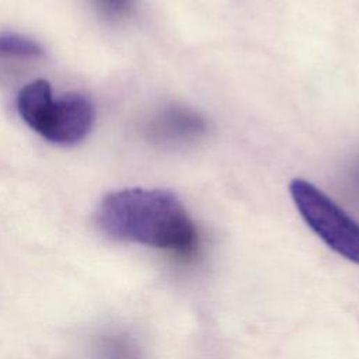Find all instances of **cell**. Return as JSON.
<instances>
[{
  "label": "cell",
  "mask_w": 359,
  "mask_h": 359,
  "mask_svg": "<svg viewBox=\"0 0 359 359\" xmlns=\"http://www.w3.org/2000/svg\"><path fill=\"white\" fill-rule=\"evenodd\" d=\"M97 224L109 237L178 255L198 248V231L180 198L161 188H126L104 196Z\"/></svg>",
  "instance_id": "1"
},
{
  "label": "cell",
  "mask_w": 359,
  "mask_h": 359,
  "mask_svg": "<svg viewBox=\"0 0 359 359\" xmlns=\"http://www.w3.org/2000/svg\"><path fill=\"white\" fill-rule=\"evenodd\" d=\"M17 108L31 129L59 146H73L86 139L95 121V108L87 95L67 93L53 98L46 80L24 86L17 97Z\"/></svg>",
  "instance_id": "2"
},
{
  "label": "cell",
  "mask_w": 359,
  "mask_h": 359,
  "mask_svg": "<svg viewBox=\"0 0 359 359\" xmlns=\"http://www.w3.org/2000/svg\"><path fill=\"white\" fill-rule=\"evenodd\" d=\"M289 192L307 226L331 250L359 265V223L306 180H292Z\"/></svg>",
  "instance_id": "3"
},
{
  "label": "cell",
  "mask_w": 359,
  "mask_h": 359,
  "mask_svg": "<svg viewBox=\"0 0 359 359\" xmlns=\"http://www.w3.org/2000/svg\"><path fill=\"white\" fill-rule=\"evenodd\" d=\"M206 130L205 119L196 112L171 107L161 111L149 126L151 139L157 142H187L199 137Z\"/></svg>",
  "instance_id": "4"
},
{
  "label": "cell",
  "mask_w": 359,
  "mask_h": 359,
  "mask_svg": "<svg viewBox=\"0 0 359 359\" xmlns=\"http://www.w3.org/2000/svg\"><path fill=\"white\" fill-rule=\"evenodd\" d=\"M42 56L43 49L34 39L20 34H0V60H35Z\"/></svg>",
  "instance_id": "5"
},
{
  "label": "cell",
  "mask_w": 359,
  "mask_h": 359,
  "mask_svg": "<svg viewBox=\"0 0 359 359\" xmlns=\"http://www.w3.org/2000/svg\"><path fill=\"white\" fill-rule=\"evenodd\" d=\"M98 10L108 18L116 20L128 15L132 10L133 0H94Z\"/></svg>",
  "instance_id": "6"
},
{
  "label": "cell",
  "mask_w": 359,
  "mask_h": 359,
  "mask_svg": "<svg viewBox=\"0 0 359 359\" xmlns=\"http://www.w3.org/2000/svg\"><path fill=\"white\" fill-rule=\"evenodd\" d=\"M358 177H359V172H358Z\"/></svg>",
  "instance_id": "7"
}]
</instances>
